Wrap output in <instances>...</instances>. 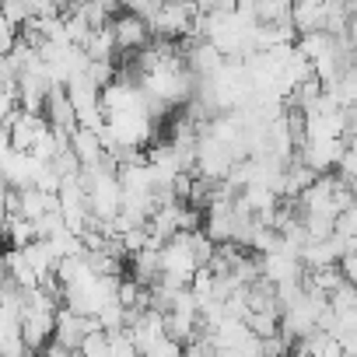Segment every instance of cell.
I'll return each mask as SVG.
<instances>
[{"label": "cell", "mask_w": 357, "mask_h": 357, "mask_svg": "<svg viewBox=\"0 0 357 357\" xmlns=\"http://www.w3.org/2000/svg\"><path fill=\"white\" fill-rule=\"evenodd\" d=\"M8 130H11V151L32 154L36 140H39L43 133H50V123H46L43 112H25V109H18L15 119L8 123Z\"/></svg>", "instance_id": "6da1fadb"}, {"label": "cell", "mask_w": 357, "mask_h": 357, "mask_svg": "<svg viewBox=\"0 0 357 357\" xmlns=\"http://www.w3.org/2000/svg\"><path fill=\"white\" fill-rule=\"evenodd\" d=\"M112 36H116V50L119 53H130V50H147V39H151V29L147 22H140L137 15H130L126 8L109 22Z\"/></svg>", "instance_id": "7a4b0ae2"}, {"label": "cell", "mask_w": 357, "mask_h": 357, "mask_svg": "<svg viewBox=\"0 0 357 357\" xmlns=\"http://www.w3.org/2000/svg\"><path fill=\"white\" fill-rule=\"evenodd\" d=\"M95 329H98L95 319H84V315H74L70 308H60V312H56V333H53V340L74 354V350H81L84 336L95 333Z\"/></svg>", "instance_id": "3957f363"}, {"label": "cell", "mask_w": 357, "mask_h": 357, "mask_svg": "<svg viewBox=\"0 0 357 357\" xmlns=\"http://www.w3.org/2000/svg\"><path fill=\"white\" fill-rule=\"evenodd\" d=\"M36 168H39V161L32 158V154H22V151H11L4 161H0V178L11 186V190H32V183H36Z\"/></svg>", "instance_id": "277c9868"}, {"label": "cell", "mask_w": 357, "mask_h": 357, "mask_svg": "<svg viewBox=\"0 0 357 357\" xmlns=\"http://www.w3.org/2000/svg\"><path fill=\"white\" fill-rule=\"evenodd\" d=\"M46 123L53 130H63V133H74L77 130V116H74V105L67 98V88H53L50 98H46V109H43Z\"/></svg>", "instance_id": "5b68a950"}, {"label": "cell", "mask_w": 357, "mask_h": 357, "mask_svg": "<svg viewBox=\"0 0 357 357\" xmlns=\"http://www.w3.org/2000/svg\"><path fill=\"white\" fill-rule=\"evenodd\" d=\"M291 25H294L298 36L322 32V25H326V4H322V0H305V4H291Z\"/></svg>", "instance_id": "8992f818"}, {"label": "cell", "mask_w": 357, "mask_h": 357, "mask_svg": "<svg viewBox=\"0 0 357 357\" xmlns=\"http://www.w3.org/2000/svg\"><path fill=\"white\" fill-rule=\"evenodd\" d=\"M22 256H25V263L32 266V273L39 277V284H46V280H53L56 277V256H53V249L46 245V242H32V245H25L22 249Z\"/></svg>", "instance_id": "52a82bcc"}, {"label": "cell", "mask_w": 357, "mask_h": 357, "mask_svg": "<svg viewBox=\"0 0 357 357\" xmlns=\"http://www.w3.org/2000/svg\"><path fill=\"white\" fill-rule=\"evenodd\" d=\"M84 56H88V60H109V63H116L119 50H116V36H112L109 25H105V29H95V32L88 36V43H84Z\"/></svg>", "instance_id": "ba28073f"}, {"label": "cell", "mask_w": 357, "mask_h": 357, "mask_svg": "<svg viewBox=\"0 0 357 357\" xmlns=\"http://www.w3.org/2000/svg\"><path fill=\"white\" fill-rule=\"evenodd\" d=\"M4 238L11 242V249H25V245L36 242V228H32V221H25L18 214H8L4 218Z\"/></svg>", "instance_id": "9c48e42d"}, {"label": "cell", "mask_w": 357, "mask_h": 357, "mask_svg": "<svg viewBox=\"0 0 357 357\" xmlns=\"http://www.w3.org/2000/svg\"><path fill=\"white\" fill-rule=\"evenodd\" d=\"M0 11H4V22H8L11 29H22V25L32 18L29 4H18V0H8V4H0Z\"/></svg>", "instance_id": "30bf717a"}, {"label": "cell", "mask_w": 357, "mask_h": 357, "mask_svg": "<svg viewBox=\"0 0 357 357\" xmlns=\"http://www.w3.org/2000/svg\"><path fill=\"white\" fill-rule=\"evenodd\" d=\"M140 357H183V343L172 340V336H161L154 347H147Z\"/></svg>", "instance_id": "8fae6325"}, {"label": "cell", "mask_w": 357, "mask_h": 357, "mask_svg": "<svg viewBox=\"0 0 357 357\" xmlns=\"http://www.w3.org/2000/svg\"><path fill=\"white\" fill-rule=\"evenodd\" d=\"M336 266H340V273H343V280L357 287V252H347V256H343V259H340Z\"/></svg>", "instance_id": "7c38bea8"}, {"label": "cell", "mask_w": 357, "mask_h": 357, "mask_svg": "<svg viewBox=\"0 0 357 357\" xmlns=\"http://www.w3.org/2000/svg\"><path fill=\"white\" fill-rule=\"evenodd\" d=\"M336 340H340L343 357H357V333H347V336H336Z\"/></svg>", "instance_id": "4fadbf2b"}, {"label": "cell", "mask_w": 357, "mask_h": 357, "mask_svg": "<svg viewBox=\"0 0 357 357\" xmlns=\"http://www.w3.org/2000/svg\"><path fill=\"white\" fill-rule=\"evenodd\" d=\"M8 154H11V130L0 123V161H4Z\"/></svg>", "instance_id": "5bb4252c"}, {"label": "cell", "mask_w": 357, "mask_h": 357, "mask_svg": "<svg viewBox=\"0 0 357 357\" xmlns=\"http://www.w3.org/2000/svg\"><path fill=\"white\" fill-rule=\"evenodd\" d=\"M347 43L357 50V11L350 15V22H347Z\"/></svg>", "instance_id": "9a60e30c"}, {"label": "cell", "mask_w": 357, "mask_h": 357, "mask_svg": "<svg viewBox=\"0 0 357 357\" xmlns=\"http://www.w3.org/2000/svg\"><path fill=\"white\" fill-rule=\"evenodd\" d=\"M0 242H4V218H0Z\"/></svg>", "instance_id": "2e32d148"}, {"label": "cell", "mask_w": 357, "mask_h": 357, "mask_svg": "<svg viewBox=\"0 0 357 357\" xmlns=\"http://www.w3.org/2000/svg\"><path fill=\"white\" fill-rule=\"evenodd\" d=\"M32 357H46V354H32Z\"/></svg>", "instance_id": "e0dca14e"}]
</instances>
